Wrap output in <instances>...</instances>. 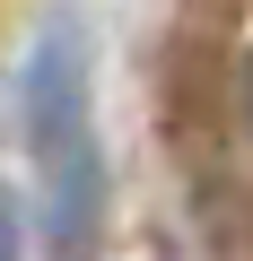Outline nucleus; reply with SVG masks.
<instances>
[{"instance_id":"obj_3","label":"nucleus","mask_w":253,"mask_h":261,"mask_svg":"<svg viewBox=\"0 0 253 261\" xmlns=\"http://www.w3.org/2000/svg\"><path fill=\"white\" fill-rule=\"evenodd\" d=\"M244 130H253V61H244Z\"/></svg>"},{"instance_id":"obj_1","label":"nucleus","mask_w":253,"mask_h":261,"mask_svg":"<svg viewBox=\"0 0 253 261\" xmlns=\"http://www.w3.org/2000/svg\"><path fill=\"white\" fill-rule=\"evenodd\" d=\"M18 130H27V157H35L53 261H87L96 235H105V130H96L87 35L70 18H53L18 61Z\"/></svg>"},{"instance_id":"obj_2","label":"nucleus","mask_w":253,"mask_h":261,"mask_svg":"<svg viewBox=\"0 0 253 261\" xmlns=\"http://www.w3.org/2000/svg\"><path fill=\"white\" fill-rule=\"evenodd\" d=\"M0 261H27V218H18L9 192H0Z\"/></svg>"}]
</instances>
